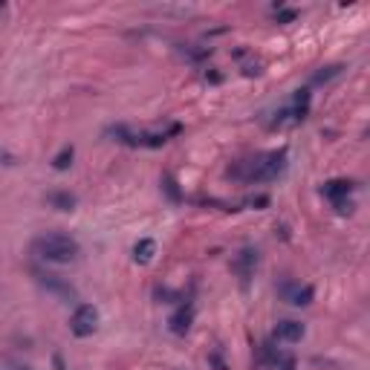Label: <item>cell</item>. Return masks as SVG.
<instances>
[{
	"mask_svg": "<svg viewBox=\"0 0 370 370\" xmlns=\"http://www.w3.org/2000/svg\"><path fill=\"white\" fill-rule=\"evenodd\" d=\"M284 168H286V151H269V153H261V157L243 162L231 174L249 180V183H269V180H275Z\"/></svg>",
	"mask_w": 370,
	"mask_h": 370,
	"instance_id": "obj_1",
	"label": "cell"
},
{
	"mask_svg": "<svg viewBox=\"0 0 370 370\" xmlns=\"http://www.w3.org/2000/svg\"><path fill=\"white\" fill-rule=\"evenodd\" d=\"M32 252L47 263H72L79 258V243L67 235H44L32 243Z\"/></svg>",
	"mask_w": 370,
	"mask_h": 370,
	"instance_id": "obj_2",
	"label": "cell"
},
{
	"mask_svg": "<svg viewBox=\"0 0 370 370\" xmlns=\"http://www.w3.org/2000/svg\"><path fill=\"white\" fill-rule=\"evenodd\" d=\"M95 327H99V309H95L93 304H82V307H75V313L70 318V330H72V336H79V339H87L95 333Z\"/></svg>",
	"mask_w": 370,
	"mask_h": 370,
	"instance_id": "obj_3",
	"label": "cell"
},
{
	"mask_svg": "<svg viewBox=\"0 0 370 370\" xmlns=\"http://www.w3.org/2000/svg\"><path fill=\"white\" fill-rule=\"evenodd\" d=\"M35 278L44 289H49L52 295L64 298V301H75V289L61 278V275H52V272H44V269H35Z\"/></svg>",
	"mask_w": 370,
	"mask_h": 370,
	"instance_id": "obj_4",
	"label": "cell"
},
{
	"mask_svg": "<svg viewBox=\"0 0 370 370\" xmlns=\"http://www.w3.org/2000/svg\"><path fill=\"white\" fill-rule=\"evenodd\" d=\"M255 266H258V249H252V246H246L240 255L235 258V272L240 275V284L246 286L249 284V278L255 275Z\"/></svg>",
	"mask_w": 370,
	"mask_h": 370,
	"instance_id": "obj_5",
	"label": "cell"
},
{
	"mask_svg": "<svg viewBox=\"0 0 370 370\" xmlns=\"http://www.w3.org/2000/svg\"><path fill=\"white\" fill-rule=\"evenodd\" d=\"M281 295L295 304V307H307L313 301V286H298V284H281Z\"/></svg>",
	"mask_w": 370,
	"mask_h": 370,
	"instance_id": "obj_6",
	"label": "cell"
},
{
	"mask_svg": "<svg viewBox=\"0 0 370 370\" xmlns=\"http://www.w3.org/2000/svg\"><path fill=\"white\" fill-rule=\"evenodd\" d=\"M191 321H194V309L191 307H180L177 313L168 318V327H171L174 336H185L188 330H191Z\"/></svg>",
	"mask_w": 370,
	"mask_h": 370,
	"instance_id": "obj_7",
	"label": "cell"
},
{
	"mask_svg": "<svg viewBox=\"0 0 370 370\" xmlns=\"http://www.w3.org/2000/svg\"><path fill=\"white\" fill-rule=\"evenodd\" d=\"M356 185L353 183H350V180H330V183H324L321 185V194H324V197L327 200H344V197H350V191H353Z\"/></svg>",
	"mask_w": 370,
	"mask_h": 370,
	"instance_id": "obj_8",
	"label": "cell"
},
{
	"mask_svg": "<svg viewBox=\"0 0 370 370\" xmlns=\"http://www.w3.org/2000/svg\"><path fill=\"white\" fill-rule=\"evenodd\" d=\"M275 339H281V341H301L304 339V324L301 321H281L275 327Z\"/></svg>",
	"mask_w": 370,
	"mask_h": 370,
	"instance_id": "obj_9",
	"label": "cell"
},
{
	"mask_svg": "<svg viewBox=\"0 0 370 370\" xmlns=\"http://www.w3.org/2000/svg\"><path fill=\"white\" fill-rule=\"evenodd\" d=\"M47 203L52 208H58V211H72L75 208V197H72L70 191H52V194H47Z\"/></svg>",
	"mask_w": 370,
	"mask_h": 370,
	"instance_id": "obj_10",
	"label": "cell"
},
{
	"mask_svg": "<svg viewBox=\"0 0 370 370\" xmlns=\"http://www.w3.org/2000/svg\"><path fill=\"white\" fill-rule=\"evenodd\" d=\"M153 252H157V243L145 238V240H139V243L133 246V261L136 263H151L153 261Z\"/></svg>",
	"mask_w": 370,
	"mask_h": 370,
	"instance_id": "obj_11",
	"label": "cell"
},
{
	"mask_svg": "<svg viewBox=\"0 0 370 370\" xmlns=\"http://www.w3.org/2000/svg\"><path fill=\"white\" fill-rule=\"evenodd\" d=\"M110 136H116V142H122V145H130V148H139V133H133V130H128L125 125H119V128H110Z\"/></svg>",
	"mask_w": 370,
	"mask_h": 370,
	"instance_id": "obj_12",
	"label": "cell"
},
{
	"mask_svg": "<svg viewBox=\"0 0 370 370\" xmlns=\"http://www.w3.org/2000/svg\"><path fill=\"white\" fill-rule=\"evenodd\" d=\"M339 72H341L339 64H336V67H321V70L313 75V84H324V82H330V79H336Z\"/></svg>",
	"mask_w": 370,
	"mask_h": 370,
	"instance_id": "obj_13",
	"label": "cell"
},
{
	"mask_svg": "<svg viewBox=\"0 0 370 370\" xmlns=\"http://www.w3.org/2000/svg\"><path fill=\"white\" fill-rule=\"evenodd\" d=\"M70 162H72V148H64V151L52 160V165H55L58 171H67V168H70Z\"/></svg>",
	"mask_w": 370,
	"mask_h": 370,
	"instance_id": "obj_14",
	"label": "cell"
},
{
	"mask_svg": "<svg viewBox=\"0 0 370 370\" xmlns=\"http://www.w3.org/2000/svg\"><path fill=\"white\" fill-rule=\"evenodd\" d=\"M162 183H165V191L171 194V200H183V194L177 191V183H174V177H171V174H165V177H162Z\"/></svg>",
	"mask_w": 370,
	"mask_h": 370,
	"instance_id": "obj_15",
	"label": "cell"
},
{
	"mask_svg": "<svg viewBox=\"0 0 370 370\" xmlns=\"http://www.w3.org/2000/svg\"><path fill=\"white\" fill-rule=\"evenodd\" d=\"M208 364H211L214 370H229V364H226V359H223L220 353H208Z\"/></svg>",
	"mask_w": 370,
	"mask_h": 370,
	"instance_id": "obj_16",
	"label": "cell"
},
{
	"mask_svg": "<svg viewBox=\"0 0 370 370\" xmlns=\"http://www.w3.org/2000/svg\"><path fill=\"white\" fill-rule=\"evenodd\" d=\"M333 206H336V211H339V214H350V211H353V200H350V197H344V200H336Z\"/></svg>",
	"mask_w": 370,
	"mask_h": 370,
	"instance_id": "obj_17",
	"label": "cell"
},
{
	"mask_svg": "<svg viewBox=\"0 0 370 370\" xmlns=\"http://www.w3.org/2000/svg\"><path fill=\"white\" fill-rule=\"evenodd\" d=\"M295 9H278V24H289V21H295Z\"/></svg>",
	"mask_w": 370,
	"mask_h": 370,
	"instance_id": "obj_18",
	"label": "cell"
},
{
	"mask_svg": "<svg viewBox=\"0 0 370 370\" xmlns=\"http://www.w3.org/2000/svg\"><path fill=\"white\" fill-rule=\"evenodd\" d=\"M21 370H32V367H21Z\"/></svg>",
	"mask_w": 370,
	"mask_h": 370,
	"instance_id": "obj_19",
	"label": "cell"
}]
</instances>
